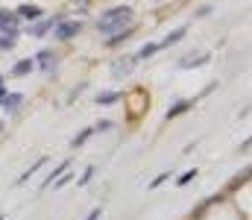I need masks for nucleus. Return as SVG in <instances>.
<instances>
[{
    "instance_id": "7ed1b4c3",
    "label": "nucleus",
    "mask_w": 252,
    "mask_h": 220,
    "mask_svg": "<svg viewBox=\"0 0 252 220\" xmlns=\"http://www.w3.org/2000/svg\"><path fill=\"white\" fill-rule=\"evenodd\" d=\"M18 18L35 21V18H41V9H38V6H18Z\"/></svg>"
},
{
    "instance_id": "aec40b11",
    "label": "nucleus",
    "mask_w": 252,
    "mask_h": 220,
    "mask_svg": "<svg viewBox=\"0 0 252 220\" xmlns=\"http://www.w3.org/2000/svg\"><path fill=\"white\" fill-rule=\"evenodd\" d=\"M85 220H100V209H94V212H91V215H88Z\"/></svg>"
},
{
    "instance_id": "412c9836",
    "label": "nucleus",
    "mask_w": 252,
    "mask_h": 220,
    "mask_svg": "<svg viewBox=\"0 0 252 220\" xmlns=\"http://www.w3.org/2000/svg\"><path fill=\"white\" fill-rule=\"evenodd\" d=\"M0 220H3V218H0Z\"/></svg>"
},
{
    "instance_id": "1a4fd4ad",
    "label": "nucleus",
    "mask_w": 252,
    "mask_h": 220,
    "mask_svg": "<svg viewBox=\"0 0 252 220\" xmlns=\"http://www.w3.org/2000/svg\"><path fill=\"white\" fill-rule=\"evenodd\" d=\"M18 103H21V94H6V97H3V103H0V106H6V109H9V112H12V109H18Z\"/></svg>"
},
{
    "instance_id": "f3484780",
    "label": "nucleus",
    "mask_w": 252,
    "mask_h": 220,
    "mask_svg": "<svg viewBox=\"0 0 252 220\" xmlns=\"http://www.w3.org/2000/svg\"><path fill=\"white\" fill-rule=\"evenodd\" d=\"M91 132H94V129H85V132H82V135H76V138H73V147L85 144V141H88V138H91Z\"/></svg>"
},
{
    "instance_id": "9b49d317",
    "label": "nucleus",
    "mask_w": 252,
    "mask_h": 220,
    "mask_svg": "<svg viewBox=\"0 0 252 220\" xmlns=\"http://www.w3.org/2000/svg\"><path fill=\"white\" fill-rule=\"evenodd\" d=\"M182 35H185V30H176V32H170V35H167V38H164V41H161L158 47H170V44H176V41H179Z\"/></svg>"
},
{
    "instance_id": "2eb2a0df",
    "label": "nucleus",
    "mask_w": 252,
    "mask_h": 220,
    "mask_svg": "<svg viewBox=\"0 0 252 220\" xmlns=\"http://www.w3.org/2000/svg\"><path fill=\"white\" fill-rule=\"evenodd\" d=\"M129 35H132V27H129V30H124V32H115V35L109 38V44H121V41H126Z\"/></svg>"
},
{
    "instance_id": "dca6fc26",
    "label": "nucleus",
    "mask_w": 252,
    "mask_h": 220,
    "mask_svg": "<svg viewBox=\"0 0 252 220\" xmlns=\"http://www.w3.org/2000/svg\"><path fill=\"white\" fill-rule=\"evenodd\" d=\"M44 161H47V158H38V161H35V164H32L30 170H27V173H21V179H18V182H27V179H30V176H32V173H35V170H38V167L44 164Z\"/></svg>"
},
{
    "instance_id": "0eeeda50",
    "label": "nucleus",
    "mask_w": 252,
    "mask_h": 220,
    "mask_svg": "<svg viewBox=\"0 0 252 220\" xmlns=\"http://www.w3.org/2000/svg\"><path fill=\"white\" fill-rule=\"evenodd\" d=\"M156 50H161V47H158V44H144V47H141V50L135 53V59H150V56H153Z\"/></svg>"
},
{
    "instance_id": "9d476101",
    "label": "nucleus",
    "mask_w": 252,
    "mask_h": 220,
    "mask_svg": "<svg viewBox=\"0 0 252 220\" xmlns=\"http://www.w3.org/2000/svg\"><path fill=\"white\" fill-rule=\"evenodd\" d=\"M205 62H208V56H202V53H196L193 59H185V62H182V68H196V65H205Z\"/></svg>"
},
{
    "instance_id": "423d86ee",
    "label": "nucleus",
    "mask_w": 252,
    "mask_h": 220,
    "mask_svg": "<svg viewBox=\"0 0 252 220\" xmlns=\"http://www.w3.org/2000/svg\"><path fill=\"white\" fill-rule=\"evenodd\" d=\"M190 106H193L190 100H179V103H176V106H173V109L167 112V121H170V118H176V115H182V112H188Z\"/></svg>"
},
{
    "instance_id": "20e7f679",
    "label": "nucleus",
    "mask_w": 252,
    "mask_h": 220,
    "mask_svg": "<svg viewBox=\"0 0 252 220\" xmlns=\"http://www.w3.org/2000/svg\"><path fill=\"white\" fill-rule=\"evenodd\" d=\"M132 65H135V59H121V62H115V65H112V71H115V76H121V73L132 71Z\"/></svg>"
},
{
    "instance_id": "a211bd4d",
    "label": "nucleus",
    "mask_w": 252,
    "mask_h": 220,
    "mask_svg": "<svg viewBox=\"0 0 252 220\" xmlns=\"http://www.w3.org/2000/svg\"><path fill=\"white\" fill-rule=\"evenodd\" d=\"M193 176H196V170H185V173L179 176V185H188V182L193 179Z\"/></svg>"
},
{
    "instance_id": "f03ea898",
    "label": "nucleus",
    "mask_w": 252,
    "mask_h": 220,
    "mask_svg": "<svg viewBox=\"0 0 252 220\" xmlns=\"http://www.w3.org/2000/svg\"><path fill=\"white\" fill-rule=\"evenodd\" d=\"M76 32H79V21H64V24H59V30H56L59 38H73Z\"/></svg>"
},
{
    "instance_id": "39448f33",
    "label": "nucleus",
    "mask_w": 252,
    "mask_h": 220,
    "mask_svg": "<svg viewBox=\"0 0 252 220\" xmlns=\"http://www.w3.org/2000/svg\"><path fill=\"white\" fill-rule=\"evenodd\" d=\"M15 24H18V15H6V12H0V27H3V30L15 32Z\"/></svg>"
},
{
    "instance_id": "ddd939ff",
    "label": "nucleus",
    "mask_w": 252,
    "mask_h": 220,
    "mask_svg": "<svg viewBox=\"0 0 252 220\" xmlns=\"http://www.w3.org/2000/svg\"><path fill=\"white\" fill-rule=\"evenodd\" d=\"M30 71H32V62L30 59H24V62L15 65V76H24V73H30Z\"/></svg>"
},
{
    "instance_id": "f257e3e1",
    "label": "nucleus",
    "mask_w": 252,
    "mask_h": 220,
    "mask_svg": "<svg viewBox=\"0 0 252 220\" xmlns=\"http://www.w3.org/2000/svg\"><path fill=\"white\" fill-rule=\"evenodd\" d=\"M132 9L129 6H115V9H109L106 15H100V21H97V30L103 32V35H112V32H124L132 27Z\"/></svg>"
},
{
    "instance_id": "6ab92c4d",
    "label": "nucleus",
    "mask_w": 252,
    "mask_h": 220,
    "mask_svg": "<svg viewBox=\"0 0 252 220\" xmlns=\"http://www.w3.org/2000/svg\"><path fill=\"white\" fill-rule=\"evenodd\" d=\"M91 176H94V167H88V170H85V173H82V179H79V185H85V182H88V179H91Z\"/></svg>"
},
{
    "instance_id": "6e6552de",
    "label": "nucleus",
    "mask_w": 252,
    "mask_h": 220,
    "mask_svg": "<svg viewBox=\"0 0 252 220\" xmlns=\"http://www.w3.org/2000/svg\"><path fill=\"white\" fill-rule=\"evenodd\" d=\"M118 97H121V94H118V91H103V94H100V97H97V103H100V106H112V103H115V100H118Z\"/></svg>"
},
{
    "instance_id": "f8f14e48",
    "label": "nucleus",
    "mask_w": 252,
    "mask_h": 220,
    "mask_svg": "<svg viewBox=\"0 0 252 220\" xmlns=\"http://www.w3.org/2000/svg\"><path fill=\"white\" fill-rule=\"evenodd\" d=\"M38 56H41V59H38V62H41V68H47V71H50V68L56 65V59H53V53H50V50H44V53H38Z\"/></svg>"
},
{
    "instance_id": "4468645a",
    "label": "nucleus",
    "mask_w": 252,
    "mask_h": 220,
    "mask_svg": "<svg viewBox=\"0 0 252 220\" xmlns=\"http://www.w3.org/2000/svg\"><path fill=\"white\" fill-rule=\"evenodd\" d=\"M50 27H53V21H41V24H38V27H32L30 32H32V35H47V30H50Z\"/></svg>"
}]
</instances>
